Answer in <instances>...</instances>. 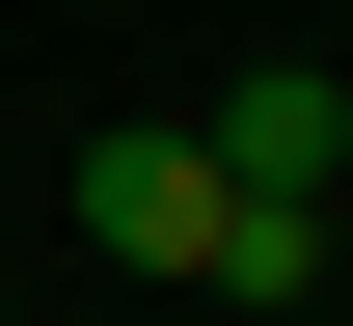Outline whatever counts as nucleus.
<instances>
[{
    "label": "nucleus",
    "mask_w": 353,
    "mask_h": 326,
    "mask_svg": "<svg viewBox=\"0 0 353 326\" xmlns=\"http://www.w3.org/2000/svg\"><path fill=\"white\" fill-rule=\"evenodd\" d=\"M218 190H245V163H218V109H190V136H82V245L190 299V272H218Z\"/></svg>",
    "instance_id": "1"
},
{
    "label": "nucleus",
    "mask_w": 353,
    "mask_h": 326,
    "mask_svg": "<svg viewBox=\"0 0 353 326\" xmlns=\"http://www.w3.org/2000/svg\"><path fill=\"white\" fill-rule=\"evenodd\" d=\"M218 163L245 190H326L353 163V82H326V54H245V82H218Z\"/></svg>",
    "instance_id": "2"
},
{
    "label": "nucleus",
    "mask_w": 353,
    "mask_h": 326,
    "mask_svg": "<svg viewBox=\"0 0 353 326\" xmlns=\"http://www.w3.org/2000/svg\"><path fill=\"white\" fill-rule=\"evenodd\" d=\"M190 299H245V326H299V299H326V190H218V272H190Z\"/></svg>",
    "instance_id": "3"
}]
</instances>
